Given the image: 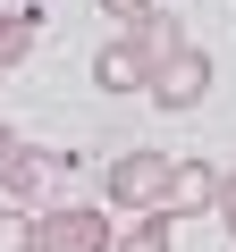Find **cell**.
<instances>
[{"instance_id": "obj_13", "label": "cell", "mask_w": 236, "mask_h": 252, "mask_svg": "<svg viewBox=\"0 0 236 252\" xmlns=\"http://www.w3.org/2000/svg\"><path fill=\"white\" fill-rule=\"evenodd\" d=\"M17 152H26V143L9 135V126H0V185H9V168H17Z\"/></svg>"}, {"instance_id": "obj_10", "label": "cell", "mask_w": 236, "mask_h": 252, "mask_svg": "<svg viewBox=\"0 0 236 252\" xmlns=\"http://www.w3.org/2000/svg\"><path fill=\"white\" fill-rule=\"evenodd\" d=\"M0 252H42V210H0Z\"/></svg>"}, {"instance_id": "obj_4", "label": "cell", "mask_w": 236, "mask_h": 252, "mask_svg": "<svg viewBox=\"0 0 236 252\" xmlns=\"http://www.w3.org/2000/svg\"><path fill=\"white\" fill-rule=\"evenodd\" d=\"M211 202H219V168H211V160H177L160 210H169V219H194V210H211Z\"/></svg>"}, {"instance_id": "obj_1", "label": "cell", "mask_w": 236, "mask_h": 252, "mask_svg": "<svg viewBox=\"0 0 236 252\" xmlns=\"http://www.w3.org/2000/svg\"><path fill=\"white\" fill-rule=\"evenodd\" d=\"M169 152H118L110 168H101V210H160V193H169Z\"/></svg>"}, {"instance_id": "obj_2", "label": "cell", "mask_w": 236, "mask_h": 252, "mask_svg": "<svg viewBox=\"0 0 236 252\" xmlns=\"http://www.w3.org/2000/svg\"><path fill=\"white\" fill-rule=\"evenodd\" d=\"M144 93H152V109H202V93H211V59H202L194 42H177V51L144 76Z\"/></svg>"}, {"instance_id": "obj_5", "label": "cell", "mask_w": 236, "mask_h": 252, "mask_svg": "<svg viewBox=\"0 0 236 252\" xmlns=\"http://www.w3.org/2000/svg\"><path fill=\"white\" fill-rule=\"evenodd\" d=\"M144 76H152V67L135 59V42H127V34H110V42L93 51V84H101V93H144Z\"/></svg>"}, {"instance_id": "obj_8", "label": "cell", "mask_w": 236, "mask_h": 252, "mask_svg": "<svg viewBox=\"0 0 236 252\" xmlns=\"http://www.w3.org/2000/svg\"><path fill=\"white\" fill-rule=\"evenodd\" d=\"M169 244H177V219H169V210H144V219L118 235L110 252H169Z\"/></svg>"}, {"instance_id": "obj_9", "label": "cell", "mask_w": 236, "mask_h": 252, "mask_svg": "<svg viewBox=\"0 0 236 252\" xmlns=\"http://www.w3.org/2000/svg\"><path fill=\"white\" fill-rule=\"evenodd\" d=\"M42 185H51V152H34V143H26V152H17V168H9V185H0V193H9V202L26 210V202H34Z\"/></svg>"}, {"instance_id": "obj_3", "label": "cell", "mask_w": 236, "mask_h": 252, "mask_svg": "<svg viewBox=\"0 0 236 252\" xmlns=\"http://www.w3.org/2000/svg\"><path fill=\"white\" fill-rule=\"evenodd\" d=\"M110 210L101 202H68V210H42V252H110Z\"/></svg>"}, {"instance_id": "obj_11", "label": "cell", "mask_w": 236, "mask_h": 252, "mask_svg": "<svg viewBox=\"0 0 236 252\" xmlns=\"http://www.w3.org/2000/svg\"><path fill=\"white\" fill-rule=\"evenodd\" d=\"M152 9H160V0H101V17H110V26H135V17H152Z\"/></svg>"}, {"instance_id": "obj_7", "label": "cell", "mask_w": 236, "mask_h": 252, "mask_svg": "<svg viewBox=\"0 0 236 252\" xmlns=\"http://www.w3.org/2000/svg\"><path fill=\"white\" fill-rule=\"evenodd\" d=\"M34 34H42V17H34V9H0V76H9V67H26Z\"/></svg>"}, {"instance_id": "obj_12", "label": "cell", "mask_w": 236, "mask_h": 252, "mask_svg": "<svg viewBox=\"0 0 236 252\" xmlns=\"http://www.w3.org/2000/svg\"><path fill=\"white\" fill-rule=\"evenodd\" d=\"M219 219H228V235H236V177H219V202H211Z\"/></svg>"}, {"instance_id": "obj_6", "label": "cell", "mask_w": 236, "mask_h": 252, "mask_svg": "<svg viewBox=\"0 0 236 252\" xmlns=\"http://www.w3.org/2000/svg\"><path fill=\"white\" fill-rule=\"evenodd\" d=\"M127 42H135V59H144V67H160L186 34H177V17H169V9H152V17H135V26H127Z\"/></svg>"}]
</instances>
